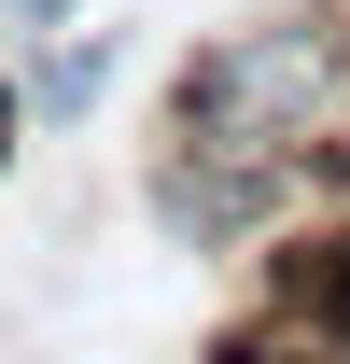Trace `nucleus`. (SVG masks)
<instances>
[{"label":"nucleus","instance_id":"obj_1","mask_svg":"<svg viewBox=\"0 0 350 364\" xmlns=\"http://www.w3.org/2000/svg\"><path fill=\"white\" fill-rule=\"evenodd\" d=\"M350 127V14H266L182 56L169 140H253V154H308Z\"/></svg>","mask_w":350,"mask_h":364},{"label":"nucleus","instance_id":"obj_2","mask_svg":"<svg viewBox=\"0 0 350 364\" xmlns=\"http://www.w3.org/2000/svg\"><path fill=\"white\" fill-rule=\"evenodd\" d=\"M295 196H322L308 154H253V140H154V225H169L182 252H238V238H266Z\"/></svg>","mask_w":350,"mask_h":364},{"label":"nucleus","instance_id":"obj_3","mask_svg":"<svg viewBox=\"0 0 350 364\" xmlns=\"http://www.w3.org/2000/svg\"><path fill=\"white\" fill-rule=\"evenodd\" d=\"M211 364H350V322H322V309H295V294H280V309L238 322Z\"/></svg>","mask_w":350,"mask_h":364},{"label":"nucleus","instance_id":"obj_4","mask_svg":"<svg viewBox=\"0 0 350 364\" xmlns=\"http://www.w3.org/2000/svg\"><path fill=\"white\" fill-rule=\"evenodd\" d=\"M98 85H112V43H98V28H70V43H56L14 98H28V127H70V112H98Z\"/></svg>","mask_w":350,"mask_h":364},{"label":"nucleus","instance_id":"obj_5","mask_svg":"<svg viewBox=\"0 0 350 364\" xmlns=\"http://www.w3.org/2000/svg\"><path fill=\"white\" fill-rule=\"evenodd\" d=\"M0 14H14V28H56V14H85V0H0Z\"/></svg>","mask_w":350,"mask_h":364}]
</instances>
